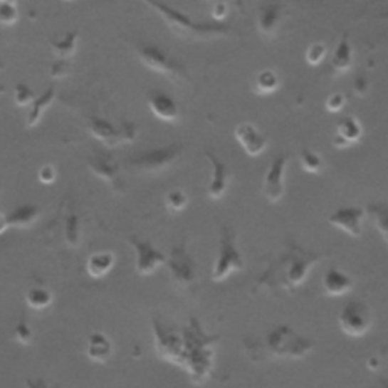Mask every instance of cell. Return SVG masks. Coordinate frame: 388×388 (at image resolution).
<instances>
[{
    "label": "cell",
    "instance_id": "1",
    "mask_svg": "<svg viewBox=\"0 0 388 388\" xmlns=\"http://www.w3.org/2000/svg\"><path fill=\"white\" fill-rule=\"evenodd\" d=\"M322 260V253L311 252L296 243H290L284 252L270 261L264 275L258 279V285L291 291L303 284L311 268Z\"/></svg>",
    "mask_w": 388,
    "mask_h": 388
},
{
    "label": "cell",
    "instance_id": "2",
    "mask_svg": "<svg viewBox=\"0 0 388 388\" xmlns=\"http://www.w3.org/2000/svg\"><path fill=\"white\" fill-rule=\"evenodd\" d=\"M146 5L157 11V14L166 21V25L176 37L187 41H206L211 38L226 37L232 32V28L225 23H194L179 9H174L167 4L146 2Z\"/></svg>",
    "mask_w": 388,
    "mask_h": 388
},
{
    "label": "cell",
    "instance_id": "3",
    "mask_svg": "<svg viewBox=\"0 0 388 388\" xmlns=\"http://www.w3.org/2000/svg\"><path fill=\"white\" fill-rule=\"evenodd\" d=\"M235 240H237L235 232L228 225H223L219 240V253L213 266V272H211V279L214 282L226 280L232 273L241 272L244 268L243 256L235 244Z\"/></svg>",
    "mask_w": 388,
    "mask_h": 388
},
{
    "label": "cell",
    "instance_id": "4",
    "mask_svg": "<svg viewBox=\"0 0 388 388\" xmlns=\"http://www.w3.org/2000/svg\"><path fill=\"white\" fill-rule=\"evenodd\" d=\"M135 53L140 63L152 72L174 80L187 79V68L162 47L157 44H138L135 47Z\"/></svg>",
    "mask_w": 388,
    "mask_h": 388
},
{
    "label": "cell",
    "instance_id": "5",
    "mask_svg": "<svg viewBox=\"0 0 388 388\" xmlns=\"http://www.w3.org/2000/svg\"><path fill=\"white\" fill-rule=\"evenodd\" d=\"M182 146L181 145H169L162 147L149 149L146 152L131 157L129 166L146 173H159L170 169L173 164L181 158Z\"/></svg>",
    "mask_w": 388,
    "mask_h": 388
},
{
    "label": "cell",
    "instance_id": "6",
    "mask_svg": "<svg viewBox=\"0 0 388 388\" xmlns=\"http://www.w3.org/2000/svg\"><path fill=\"white\" fill-rule=\"evenodd\" d=\"M338 325L349 337H364L372 327V310L362 300H350L340 313Z\"/></svg>",
    "mask_w": 388,
    "mask_h": 388
},
{
    "label": "cell",
    "instance_id": "7",
    "mask_svg": "<svg viewBox=\"0 0 388 388\" xmlns=\"http://www.w3.org/2000/svg\"><path fill=\"white\" fill-rule=\"evenodd\" d=\"M88 127L91 135L107 147H117L122 143H132L137 138V126L134 123H123L120 129H117L110 122L94 117L90 120Z\"/></svg>",
    "mask_w": 388,
    "mask_h": 388
},
{
    "label": "cell",
    "instance_id": "8",
    "mask_svg": "<svg viewBox=\"0 0 388 388\" xmlns=\"http://www.w3.org/2000/svg\"><path fill=\"white\" fill-rule=\"evenodd\" d=\"M167 267L172 279L179 287H190L196 280L197 268L192 255L187 251V243L182 241L181 244L172 248L170 256L167 258Z\"/></svg>",
    "mask_w": 388,
    "mask_h": 388
},
{
    "label": "cell",
    "instance_id": "9",
    "mask_svg": "<svg viewBox=\"0 0 388 388\" xmlns=\"http://www.w3.org/2000/svg\"><path fill=\"white\" fill-rule=\"evenodd\" d=\"M129 244L135 252V270L141 276H149L167 263V256L158 251L154 244L140 240L135 235L129 237Z\"/></svg>",
    "mask_w": 388,
    "mask_h": 388
},
{
    "label": "cell",
    "instance_id": "10",
    "mask_svg": "<svg viewBox=\"0 0 388 388\" xmlns=\"http://www.w3.org/2000/svg\"><path fill=\"white\" fill-rule=\"evenodd\" d=\"M288 164V155H278L264 176L261 192L270 204H278L285 193V172Z\"/></svg>",
    "mask_w": 388,
    "mask_h": 388
},
{
    "label": "cell",
    "instance_id": "11",
    "mask_svg": "<svg viewBox=\"0 0 388 388\" xmlns=\"http://www.w3.org/2000/svg\"><path fill=\"white\" fill-rule=\"evenodd\" d=\"M87 166L94 173L100 178L102 181L108 182L112 190L115 192H123V181L120 178V166L119 162L114 159V157L108 154H96L93 157H88Z\"/></svg>",
    "mask_w": 388,
    "mask_h": 388
},
{
    "label": "cell",
    "instance_id": "12",
    "mask_svg": "<svg viewBox=\"0 0 388 388\" xmlns=\"http://www.w3.org/2000/svg\"><path fill=\"white\" fill-rule=\"evenodd\" d=\"M205 157L211 164V179L206 187V196L211 201H220L228 193L231 173L226 164L220 161L213 152L205 150Z\"/></svg>",
    "mask_w": 388,
    "mask_h": 388
},
{
    "label": "cell",
    "instance_id": "13",
    "mask_svg": "<svg viewBox=\"0 0 388 388\" xmlns=\"http://www.w3.org/2000/svg\"><path fill=\"white\" fill-rule=\"evenodd\" d=\"M287 5L280 2H268L263 4L258 11L256 28L258 32L267 38L276 37L279 28L282 26V21L285 19Z\"/></svg>",
    "mask_w": 388,
    "mask_h": 388
},
{
    "label": "cell",
    "instance_id": "14",
    "mask_svg": "<svg viewBox=\"0 0 388 388\" xmlns=\"http://www.w3.org/2000/svg\"><path fill=\"white\" fill-rule=\"evenodd\" d=\"M366 209L360 206H343L327 217V221L332 226L342 229L343 232L349 234L350 237L358 238L362 235V220Z\"/></svg>",
    "mask_w": 388,
    "mask_h": 388
},
{
    "label": "cell",
    "instance_id": "15",
    "mask_svg": "<svg viewBox=\"0 0 388 388\" xmlns=\"http://www.w3.org/2000/svg\"><path fill=\"white\" fill-rule=\"evenodd\" d=\"M234 137L249 157L261 155L267 147V137L252 123H240L235 127Z\"/></svg>",
    "mask_w": 388,
    "mask_h": 388
},
{
    "label": "cell",
    "instance_id": "16",
    "mask_svg": "<svg viewBox=\"0 0 388 388\" xmlns=\"http://www.w3.org/2000/svg\"><path fill=\"white\" fill-rule=\"evenodd\" d=\"M147 105L157 119L166 123H176L179 120V107L176 100L161 90L147 93Z\"/></svg>",
    "mask_w": 388,
    "mask_h": 388
},
{
    "label": "cell",
    "instance_id": "17",
    "mask_svg": "<svg viewBox=\"0 0 388 388\" xmlns=\"http://www.w3.org/2000/svg\"><path fill=\"white\" fill-rule=\"evenodd\" d=\"M362 137V126L354 115L342 117L335 125V137L332 145L338 149L354 146Z\"/></svg>",
    "mask_w": 388,
    "mask_h": 388
},
{
    "label": "cell",
    "instance_id": "18",
    "mask_svg": "<svg viewBox=\"0 0 388 388\" xmlns=\"http://www.w3.org/2000/svg\"><path fill=\"white\" fill-rule=\"evenodd\" d=\"M354 288V279L337 267H329L322 279V290L329 298L347 295Z\"/></svg>",
    "mask_w": 388,
    "mask_h": 388
},
{
    "label": "cell",
    "instance_id": "19",
    "mask_svg": "<svg viewBox=\"0 0 388 388\" xmlns=\"http://www.w3.org/2000/svg\"><path fill=\"white\" fill-rule=\"evenodd\" d=\"M85 354L94 362H99V364L108 362L114 354V346H112L111 338H108V335H105L103 332H93L87 338Z\"/></svg>",
    "mask_w": 388,
    "mask_h": 388
},
{
    "label": "cell",
    "instance_id": "20",
    "mask_svg": "<svg viewBox=\"0 0 388 388\" xmlns=\"http://www.w3.org/2000/svg\"><path fill=\"white\" fill-rule=\"evenodd\" d=\"M354 65V51L349 41V35L343 33L331 58V68L337 73H347Z\"/></svg>",
    "mask_w": 388,
    "mask_h": 388
},
{
    "label": "cell",
    "instance_id": "21",
    "mask_svg": "<svg viewBox=\"0 0 388 388\" xmlns=\"http://www.w3.org/2000/svg\"><path fill=\"white\" fill-rule=\"evenodd\" d=\"M40 217V208L33 204H25L19 205L6 214L8 225L9 228H17V229H25L33 225L35 221Z\"/></svg>",
    "mask_w": 388,
    "mask_h": 388
},
{
    "label": "cell",
    "instance_id": "22",
    "mask_svg": "<svg viewBox=\"0 0 388 388\" xmlns=\"http://www.w3.org/2000/svg\"><path fill=\"white\" fill-rule=\"evenodd\" d=\"M55 98H56V88L55 87L47 88L43 94H40L38 98H35V100L31 103L29 111L26 114V126L28 127H33V126H37L40 123L44 112L49 110V107L53 103Z\"/></svg>",
    "mask_w": 388,
    "mask_h": 388
},
{
    "label": "cell",
    "instance_id": "23",
    "mask_svg": "<svg viewBox=\"0 0 388 388\" xmlns=\"http://www.w3.org/2000/svg\"><path fill=\"white\" fill-rule=\"evenodd\" d=\"M114 264L115 256L112 252L91 253L87 260V273L94 279H100L111 272Z\"/></svg>",
    "mask_w": 388,
    "mask_h": 388
},
{
    "label": "cell",
    "instance_id": "24",
    "mask_svg": "<svg viewBox=\"0 0 388 388\" xmlns=\"http://www.w3.org/2000/svg\"><path fill=\"white\" fill-rule=\"evenodd\" d=\"M78 41H79V32L70 31L64 35L61 40H52L51 47H52L53 53L58 56V60L68 61L76 52Z\"/></svg>",
    "mask_w": 388,
    "mask_h": 388
},
{
    "label": "cell",
    "instance_id": "25",
    "mask_svg": "<svg viewBox=\"0 0 388 388\" xmlns=\"http://www.w3.org/2000/svg\"><path fill=\"white\" fill-rule=\"evenodd\" d=\"M279 88V78L273 70H263L253 79L252 90L258 96H268Z\"/></svg>",
    "mask_w": 388,
    "mask_h": 388
},
{
    "label": "cell",
    "instance_id": "26",
    "mask_svg": "<svg viewBox=\"0 0 388 388\" xmlns=\"http://www.w3.org/2000/svg\"><path fill=\"white\" fill-rule=\"evenodd\" d=\"M25 302L29 308L41 311V310H46V308L51 307L52 302H53V295L49 288L32 287L26 291Z\"/></svg>",
    "mask_w": 388,
    "mask_h": 388
},
{
    "label": "cell",
    "instance_id": "27",
    "mask_svg": "<svg viewBox=\"0 0 388 388\" xmlns=\"http://www.w3.org/2000/svg\"><path fill=\"white\" fill-rule=\"evenodd\" d=\"M366 213L373 217L376 229L379 231L384 240L388 243V204L385 202L369 204L366 208Z\"/></svg>",
    "mask_w": 388,
    "mask_h": 388
},
{
    "label": "cell",
    "instance_id": "28",
    "mask_svg": "<svg viewBox=\"0 0 388 388\" xmlns=\"http://www.w3.org/2000/svg\"><path fill=\"white\" fill-rule=\"evenodd\" d=\"M299 162H300V167L303 169V172H307V173L319 174L325 169L323 158L319 154H315V152L311 150L310 147H302L300 149Z\"/></svg>",
    "mask_w": 388,
    "mask_h": 388
},
{
    "label": "cell",
    "instance_id": "29",
    "mask_svg": "<svg viewBox=\"0 0 388 388\" xmlns=\"http://www.w3.org/2000/svg\"><path fill=\"white\" fill-rule=\"evenodd\" d=\"M64 235H65V241L70 246V248H78L80 243V223L79 217L76 214H70L65 219V226H64Z\"/></svg>",
    "mask_w": 388,
    "mask_h": 388
},
{
    "label": "cell",
    "instance_id": "30",
    "mask_svg": "<svg viewBox=\"0 0 388 388\" xmlns=\"http://www.w3.org/2000/svg\"><path fill=\"white\" fill-rule=\"evenodd\" d=\"M20 13L16 2H0V26H14Z\"/></svg>",
    "mask_w": 388,
    "mask_h": 388
},
{
    "label": "cell",
    "instance_id": "31",
    "mask_svg": "<svg viewBox=\"0 0 388 388\" xmlns=\"http://www.w3.org/2000/svg\"><path fill=\"white\" fill-rule=\"evenodd\" d=\"M164 204H166V208L170 213H179V211L187 208L188 196L182 190H172L166 194Z\"/></svg>",
    "mask_w": 388,
    "mask_h": 388
},
{
    "label": "cell",
    "instance_id": "32",
    "mask_svg": "<svg viewBox=\"0 0 388 388\" xmlns=\"http://www.w3.org/2000/svg\"><path fill=\"white\" fill-rule=\"evenodd\" d=\"M326 53H327V49L326 46L322 44V43H314L308 47L307 53H305V61H307L308 65H319L325 61L326 58Z\"/></svg>",
    "mask_w": 388,
    "mask_h": 388
},
{
    "label": "cell",
    "instance_id": "33",
    "mask_svg": "<svg viewBox=\"0 0 388 388\" xmlns=\"http://www.w3.org/2000/svg\"><path fill=\"white\" fill-rule=\"evenodd\" d=\"M35 93L32 91V88L26 84H17L14 87V100L19 105V107H31V103L35 100Z\"/></svg>",
    "mask_w": 388,
    "mask_h": 388
},
{
    "label": "cell",
    "instance_id": "34",
    "mask_svg": "<svg viewBox=\"0 0 388 388\" xmlns=\"http://www.w3.org/2000/svg\"><path fill=\"white\" fill-rule=\"evenodd\" d=\"M14 338L21 345H29L33 338V331L25 319H21L14 327Z\"/></svg>",
    "mask_w": 388,
    "mask_h": 388
},
{
    "label": "cell",
    "instance_id": "35",
    "mask_svg": "<svg viewBox=\"0 0 388 388\" xmlns=\"http://www.w3.org/2000/svg\"><path fill=\"white\" fill-rule=\"evenodd\" d=\"M346 96L342 93H332L329 94L326 102H325V108L329 111V112H340L343 111V108L346 107Z\"/></svg>",
    "mask_w": 388,
    "mask_h": 388
},
{
    "label": "cell",
    "instance_id": "36",
    "mask_svg": "<svg viewBox=\"0 0 388 388\" xmlns=\"http://www.w3.org/2000/svg\"><path fill=\"white\" fill-rule=\"evenodd\" d=\"M70 67H72L70 61L58 60V61L52 63V65H51V76L55 78V79L64 78V76H67L70 73Z\"/></svg>",
    "mask_w": 388,
    "mask_h": 388
},
{
    "label": "cell",
    "instance_id": "37",
    "mask_svg": "<svg viewBox=\"0 0 388 388\" xmlns=\"http://www.w3.org/2000/svg\"><path fill=\"white\" fill-rule=\"evenodd\" d=\"M56 179V170L51 164H46L40 170H38V181L44 185H51Z\"/></svg>",
    "mask_w": 388,
    "mask_h": 388
},
{
    "label": "cell",
    "instance_id": "38",
    "mask_svg": "<svg viewBox=\"0 0 388 388\" xmlns=\"http://www.w3.org/2000/svg\"><path fill=\"white\" fill-rule=\"evenodd\" d=\"M229 13V5L217 2L213 5V9H211V14H213V19L216 23H221V20H225V17Z\"/></svg>",
    "mask_w": 388,
    "mask_h": 388
},
{
    "label": "cell",
    "instance_id": "39",
    "mask_svg": "<svg viewBox=\"0 0 388 388\" xmlns=\"http://www.w3.org/2000/svg\"><path fill=\"white\" fill-rule=\"evenodd\" d=\"M369 79L366 76H358L355 80H354V91L355 94H358V96H366L367 91H369Z\"/></svg>",
    "mask_w": 388,
    "mask_h": 388
},
{
    "label": "cell",
    "instance_id": "40",
    "mask_svg": "<svg viewBox=\"0 0 388 388\" xmlns=\"http://www.w3.org/2000/svg\"><path fill=\"white\" fill-rule=\"evenodd\" d=\"M6 229H9L6 214H0V235L5 234V232H6Z\"/></svg>",
    "mask_w": 388,
    "mask_h": 388
}]
</instances>
